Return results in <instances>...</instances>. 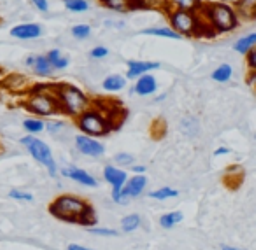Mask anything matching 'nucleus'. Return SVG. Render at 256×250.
I'll return each instance as SVG.
<instances>
[{"label": "nucleus", "instance_id": "f257e3e1", "mask_svg": "<svg viewBox=\"0 0 256 250\" xmlns=\"http://www.w3.org/2000/svg\"><path fill=\"white\" fill-rule=\"evenodd\" d=\"M200 16L206 23L210 35H224L232 33L240 26V16L234 4H228L223 0H204V5L200 7Z\"/></svg>", "mask_w": 256, "mask_h": 250}, {"label": "nucleus", "instance_id": "f03ea898", "mask_svg": "<svg viewBox=\"0 0 256 250\" xmlns=\"http://www.w3.org/2000/svg\"><path fill=\"white\" fill-rule=\"evenodd\" d=\"M50 212L62 221L78 222L82 226H92L96 222L92 205L82 198L72 196V194H62V196L54 198V201L50 205Z\"/></svg>", "mask_w": 256, "mask_h": 250}, {"label": "nucleus", "instance_id": "7ed1b4c3", "mask_svg": "<svg viewBox=\"0 0 256 250\" xmlns=\"http://www.w3.org/2000/svg\"><path fill=\"white\" fill-rule=\"evenodd\" d=\"M23 107L34 116L42 119L62 114L60 103L54 96V82H40V84L30 86L23 100Z\"/></svg>", "mask_w": 256, "mask_h": 250}, {"label": "nucleus", "instance_id": "20e7f679", "mask_svg": "<svg viewBox=\"0 0 256 250\" xmlns=\"http://www.w3.org/2000/svg\"><path fill=\"white\" fill-rule=\"evenodd\" d=\"M168 26L174 30L176 33L184 39H196V37H207L210 32L207 30L206 23H204L202 16L198 11H188V9H168L167 12Z\"/></svg>", "mask_w": 256, "mask_h": 250}, {"label": "nucleus", "instance_id": "39448f33", "mask_svg": "<svg viewBox=\"0 0 256 250\" xmlns=\"http://www.w3.org/2000/svg\"><path fill=\"white\" fill-rule=\"evenodd\" d=\"M54 96L60 103L62 114L74 119L93 105V98H90L79 86L70 82H54Z\"/></svg>", "mask_w": 256, "mask_h": 250}, {"label": "nucleus", "instance_id": "423d86ee", "mask_svg": "<svg viewBox=\"0 0 256 250\" xmlns=\"http://www.w3.org/2000/svg\"><path fill=\"white\" fill-rule=\"evenodd\" d=\"M76 126L79 128V131L88 137H104V135L110 133L114 130L110 121L107 119V116L100 109H96L95 105H92L88 110L76 117Z\"/></svg>", "mask_w": 256, "mask_h": 250}, {"label": "nucleus", "instance_id": "0eeeda50", "mask_svg": "<svg viewBox=\"0 0 256 250\" xmlns=\"http://www.w3.org/2000/svg\"><path fill=\"white\" fill-rule=\"evenodd\" d=\"M22 145L28 151V154L32 156L37 163L46 166L51 177L58 175V166H56V161H54L53 151H51V147L46 142L37 138L36 135H26V137L22 138Z\"/></svg>", "mask_w": 256, "mask_h": 250}, {"label": "nucleus", "instance_id": "6e6552de", "mask_svg": "<svg viewBox=\"0 0 256 250\" xmlns=\"http://www.w3.org/2000/svg\"><path fill=\"white\" fill-rule=\"evenodd\" d=\"M104 179L112 187V200L116 203H126V198L123 196V186L128 180V173L123 168L107 165L104 166Z\"/></svg>", "mask_w": 256, "mask_h": 250}, {"label": "nucleus", "instance_id": "1a4fd4ad", "mask_svg": "<svg viewBox=\"0 0 256 250\" xmlns=\"http://www.w3.org/2000/svg\"><path fill=\"white\" fill-rule=\"evenodd\" d=\"M11 37L18 40H37L44 35V26L40 23L26 21V23H18L11 28Z\"/></svg>", "mask_w": 256, "mask_h": 250}, {"label": "nucleus", "instance_id": "9d476101", "mask_svg": "<svg viewBox=\"0 0 256 250\" xmlns=\"http://www.w3.org/2000/svg\"><path fill=\"white\" fill-rule=\"evenodd\" d=\"M76 147L81 154L90 156V158H98V156L106 154V145L95 137H88L84 133H79L76 137Z\"/></svg>", "mask_w": 256, "mask_h": 250}, {"label": "nucleus", "instance_id": "9b49d317", "mask_svg": "<svg viewBox=\"0 0 256 250\" xmlns=\"http://www.w3.org/2000/svg\"><path fill=\"white\" fill-rule=\"evenodd\" d=\"M162 65L160 61H151V60H128L126 61V74L124 77L130 81H136L140 75L151 74L153 70H158Z\"/></svg>", "mask_w": 256, "mask_h": 250}, {"label": "nucleus", "instance_id": "f8f14e48", "mask_svg": "<svg viewBox=\"0 0 256 250\" xmlns=\"http://www.w3.org/2000/svg\"><path fill=\"white\" fill-rule=\"evenodd\" d=\"M25 65L39 77H51L54 74L46 54H30V56H26Z\"/></svg>", "mask_w": 256, "mask_h": 250}, {"label": "nucleus", "instance_id": "ddd939ff", "mask_svg": "<svg viewBox=\"0 0 256 250\" xmlns=\"http://www.w3.org/2000/svg\"><path fill=\"white\" fill-rule=\"evenodd\" d=\"M62 175L67 177V179L74 180V182H79L82 186H88V187H96L98 186V180L92 175L90 172L82 168H78V166H68V168L62 170Z\"/></svg>", "mask_w": 256, "mask_h": 250}, {"label": "nucleus", "instance_id": "4468645a", "mask_svg": "<svg viewBox=\"0 0 256 250\" xmlns=\"http://www.w3.org/2000/svg\"><path fill=\"white\" fill-rule=\"evenodd\" d=\"M158 91V81L153 74L140 75L134 81V93L139 96H151Z\"/></svg>", "mask_w": 256, "mask_h": 250}, {"label": "nucleus", "instance_id": "2eb2a0df", "mask_svg": "<svg viewBox=\"0 0 256 250\" xmlns=\"http://www.w3.org/2000/svg\"><path fill=\"white\" fill-rule=\"evenodd\" d=\"M148 186V177L146 173H142V175H134L132 179H128L126 182H124L123 186V196L126 198H137L140 196V194L144 193V189H146Z\"/></svg>", "mask_w": 256, "mask_h": 250}, {"label": "nucleus", "instance_id": "dca6fc26", "mask_svg": "<svg viewBox=\"0 0 256 250\" xmlns=\"http://www.w3.org/2000/svg\"><path fill=\"white\" fill-rule=\"evenodd\" d=\"M128 79L123 74H109L107 77H104L102 81V89L107 93H120L126 88Z\"/></svg>", "mask_w": 256, "mask_h": 250}, {"label": "nucleus", "instance_id": "f3484780", "mask_svg": "<svg viewBox=\"0 0 256 250\" xmlns=\"http://www.w3.org/2000/svg\"><path fill=\"white\" fill-rule=\"evenodd\" d=\"M98 4L109 11L118 12V14H126V12L136 11L134 0H98Z\"/></svg>", "mask_w": 256, "mask_h": 250}, {"label": "nucleus", "instance_id": "a211bd4d", "mask_svg": "<svg viewBox=\"0 0 256 250\" xmlns=\"http://www.w3.org/2000/svg\"><path fill=\"white\" fill-rule=\"evenodd\" d=\"M140 35L148 37H158V39H167V40H181L182 37L176 33L170 26H150V28L140 30Z\"/></svg>", "mask_w": 256, "mask_h": 250}, {"label": "nucleus", "instance_id": "6ab92c4d", "mask_svg": "<svg viewBox=\"0 0 256 250\" xmlns=\"http://www.w3.org/2000/svg\"><path fill=\"white\" fill-rule=\"evenodd\" d=\"M46 56H48V60H50V63L54 72L67 70L68 65H70V58H68L62 49H50L46 53Z\"/></svg>", "mask_w": 256, "mask_h": 250}, {"label": "nucleus", "instance_id": "aec40b11", "mask_svg": "<svg viewBox=\"0 0 256 250\" xmlns=\"http://www.w3.org/2000/svg\"><path fill=\"white\" fill-rule=\"evenodd\" d=\"M234 7L240 19H256V0H235Z\"/></svg>", "mask_w": 256, "mask_h": 250}, {"label": "nucleus", "instance_id": "412c9836", "mask_svg": "<svg viewBox=\"0 0 256 250\" xmlns=\"http://www.w3.org/2000/svg\"><path fill=\"white\" fill-rule=\"evenodd\" d=\"M254 46H256V32H251V33H246V35H242L240 39L235 40L234 51L237 54H240V56H246Z\"/></svg>", "mask_w": 256, "mask_h": 250}, {"label": "nucleus", "instance_id": "4be33fe9", "mask_svg": "<svg viewBox=\"0 0 256 250\" xmlns=\"http://www.w3.org/2000/svg\"><path fill=\"white\" fill-rule=\"evenodd\" d=\"M210 77H212V81L220 82V84H226V82H230L232 77H234V67H232L230 63L218 65L212 70V74H210Z\"/></svg>", "mask_w": 256, "mask_h": 250}, {"label": "nucleus", "instance_id": "5701e85b", "mask_svg": "<svg viewBox=\"0 0 256 250\" xmlns=\"http://www.w3.org/2000/svg\"><path fill=\"white\" fill-rule=\"evenodd\" d=\"M167 9H188V11H200L204 0H165Z\"/></svg>", "mask_w": 256, "mask_h": 250}, {"label": "nucleus", "instance_id": "b1692460", "mask_svg": "<svg viewBox=\"0 0 256 250\" xmlns=\"http://www.w3.org/2000/svg\"><path fill=\"white\" fill-rule=\"evenodd\" d=\"M62 2H64V7L72 14H84L92 9L90 0H62Z\"/></svg>", "mask_w": 256, "mask_h": 250}, {"label": "nucleus", "instance_id": "393cba45", "mask_svg": "<svg viewBox=\"0 0 256 250\" xmlns=\"http://www.w3.org/2000/svg\"><path fill=\"white\" fill-rule=\"evenodd\" d=\"M23 128L28 135H39L42 131H46V121L42 117H28V119L23 121Z\"/></svg>", "mask_w": 256, "mask_h": 250}, {"label": "nucleus", "instance_id": "a878e982", "mask_svg": "<svg viewBox=\"0 0 256 250\" xmlns=\"http://www.w3.org/2000/svg\"><path fill=\"white\" fill-rule=\"evenodd\" d=\"M134 5L136 9H146V11H168L165 0H134Z\"/></svg>", "mask_w": 256, "mask_h": 250}, {"label": "nucleus", "instance_id": "bb28decb", "mask_svg": "<svg viewBox=\"0 0 256 250\" xmlns=\"http://www.w3.org/2000/svg\"><path fill=\"white\" fill-rule=\"evenodd\" d=\"M92 33H93V28H92V25H88V23H78V25H74L70 28V35L74 37L76 40L90 39Z\"/></svg>", "mask_w": 256, "mask_h": 250}, {"label": "nucleus", "instance_id": "cd10ccee", "mask_svg": "<svg viewBox=\"0 0 256 250\" xmlns=\"http://www.w3.org/2000/svg\"><path fill=\"white\" fill-rule=\"evenodd\" d=\"M182 217H184V215H182V212H179V210L168 212V214H165L160 217V224H162V228L170 229V228H174L176 224H179V222L182 221Z\"/></svg>", "mask_w": 256, "mask_h": 250}, {"label": "nucleus", "instance_id": "c85d7f7f", "mask_svg": "<svg viewBox=\"0 0 256 250\" xmlns=\"http://www.w3.org/2000/svg\"><path fill=\"white\" fill-rule=\"evenodd\" d=\"M139 226H140V215L139 214L124 215V217L121 219V229H123V231H126V233L136 231Z\"/></svg>", "mask_w": 256, "mask_h": 250}, {"label": "nucleus", "instance_id": "c756f323", "mask_svg": "<svg viewBox=\"0 0 256 250\" xmlns=\"http://www.w3.org/2000/svg\"><path fill=\"white\" fill-rule=\"evenodd\" d=\"M181 130H182V133L184 135H188V137H195L196 133H198V121L195 119V117H192V116H188V117H184V119L181 121Z\"/></svg>", "mask_w": 256, "mask_h": 250}, {"label": "nucleus", "instance_id": "7c9ffc66", "mask_svg": "<svg viewBox=\"0 0 256 250\" xmlns=\"http://www.w3.org/2000/svg\"><path fill=\"white\" fill-rule=\"evenodd\" d=\"M179 194L178 189H174V187H160V189H154L150 193V198H153V200H168V198H176Z\"/></svg>", "mask_w": 256, "mask_h": 250}, {"label": "nucleus", "instance_id": "2f4dec72", "mask_svg": "<svg viewBox=\"0 0 256 250\" xmlns=\"http://www.w3.org/2000/svg\"><path fill=\"white\" fill-rule=\"evenodd\" d=\"M107 56H109V47H106V46H95L90 51V58L95 61L106 60Z\"/></svg>", "mask_w": 256, "mask_h": 250}, {"label": "nucleus", "instance_id": "473e14b6", "mask_svg": "<svg viewBox=\"0 0 256 250\" xmlns=\"http://www.w3.org/2000/svg\"><path fill=\"white\" fill-rule=\"evenodd\" d=\"M114 161H116L120 166H132L134 154H130V152H120V154L114 156Z\"/></svg>", "mask_w": 256, "mask_h": 250}, {"label": "nucleus", "instance_id": "72a5a7b5", "mask_svg": "<svg viewBox=\"0 0 256 250\" xmlns=\"http://www.w3.org/2000/svg\"><path fill=\"white\" fill-rule=\"evenodd\" d=\"M9 196L18 201H34L32 193H25V191H20V189H11L9 191Z\"/></svg>", "mask_w": 256, "mask_h": 250}, {"label": "nucleus", "instance_id": "f704fd0d", "mask_svg": "<svg viewBox=\"0 0 256 250\" xmlns=\"http://www.w3.org/2000/svg\"><path fill=\"white\" fill-rule=\"evenodd\" d=\"M30 4L36 11L39 12H50V0H30Z\"/></svg>", "mask_w": 256, "mask_h": 250}, {"label": "nucleus", "instance_id": "c9c22d12", "mask_svg": "<svg viewBox=\"0 0 256 250\" xmlns=\"http://www.w3.org/2000/svg\"><path fill=\"white\" fill-rule=\"evenodd\" d=\"M92 235H98V236H116L118 229H110V228H90Z\"/></svg>", "mask_w": 256, "mask_h": 250}, {"label": "nucleus", "instance_id": "e433bc0d", "mask_svg": "<svg viewBox=\"0 0 256 250\" xmlns=\"http://www.w3.org/2000/svg\"><path fill=\"white\" fill-rule=\"evenodd\" d=\"M246 63H248L249 70H256V46L246 54Z\"/></svg>", "mask_w": 256, "mask_h": 250}, {"label": "nucleus", "instance_id": "4c0bfd02", "mask_svg": "<svg viewBox=\"0 0 256 250\" xmlns=\"http://www.w3.org/2000/svg\"><path fill=\"white\" fill-rule=\"evenodd\" d=\"M62 128H64V123H62V121H48L46 123V130L50 131V133H58Z\"/></svg>", "mask_w": 256, "mask_h": 250}, {"label": "nucleus", "instance_id": "58836bf2", "mask_svg": "<svg viewBox=\"0 0 256 250\" xmlns=\"http://www.w3.org/2000/svg\"><path fill=\"white\" fill-rule=\"evenodd\" d=\"M248 84L251 88H256V70H249L248 74Z\"/></svg>", "mask_w": 256, "mask_h": 250}, {"label": "nucleus", "instance_id": "ea45409f", "mask_svg": "<svg viewBox=\"0 0 256 250\" xmlns=\"http://www.w3.org/2000/svg\"><path fill=\"white\" fill-rule=\"evenodd\" d=\"M106 26H114L116 30L124 28V21H118V19H112V21H106Z\"/></svg>", "mask_w": 256, "mask_h": 250}, {"label": "nucleus", "instance_id": "a19ab883", "mask_svg": "<svg viewBox=\"0 0 256 250\" xmlns=\"http://www.w3.org/2000/svg\"><path fill=\"white\" fill-rule=\"evenodd\" d=\"M146 166L144 165H132V172L136 173V175H142V173H146Z\"/></svg>", "mask_w": 256, "mask_h": 250}, {"label": "nucleus", "instance_id": "79ce46f5", "mask_svg": "<svg viewBox=\"0 0 256 250\" xmlns=\"http://www.w3.org/2000/svg\"><path fill=\"white\" fill-rule=\"evenodd\" d=\"M230 149L228 147H218L216 151H214V156H224V154H230Z\"/></svg>", "mask_w": 256, "mask_h": 250}, {"label": "nucleus", "instance_id": "37998d69", "mask_svg": "<svg viewBox=\"0 0 256 250\" xmlns=\"http://www.w3.org/2000/svg\"><path fill=\"white\" fill-rule=\"evenodd\" d=\"M67 250H90L88 247H82V245H78V243H70L67 247Z\"/></svg>", "mask_w": 256, "mask_h": 250}, {"label": "nucleus", "instance_id": "c03bdc74", "mask_svg": "<svg viewBox=\"0 0 256 250\" xmlns=\"http://www.w3.org/2000/svg\"><path fill=\"white\" fill-rule=\"evenodd\" d=\"M221 250H242V249H237V247H228V245H224Z\"/></svg>", "mask_w": 256, "mask_h": 250}, {"label": "nucleus", "instance_id": "a18cd8bd", "mask_svg": "<svg viewBox=\"0 0 256 250\" xmlns=\"http://www.w3.org/2000/svg\"><path fill=\"white\" fill-rule=\"evenodd\" d=\"M0 25H2V18H0Z\"/></svg>", "mask_w": 256, "mask_h": 250}, {"label": "nucleus", "instance_id": "49530a36", "mask_svg": "<svg viewBox=\"0 0 256 250\" xmlns=\"http://www.w3.org/2000/svg\"><path fill=\"white\" fill-rule=\"evenodd\" d=\"M254 138H256V137H254Z\"/></svg>", "mask_w": 256, "mask_h": 250}]
</instances>
